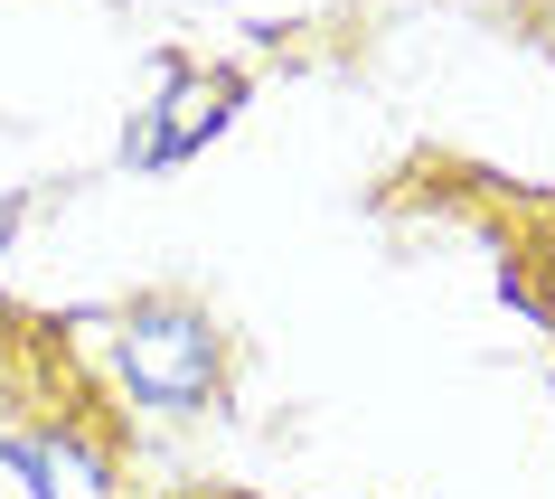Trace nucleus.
Masks as SVG:
<instances>
[{"mask_svg":"<svg viewBox=\"0 0 555 499\" xmlns=\"http://www.w3.org/2000/svg\"><path fill=\"white\" fill-rule=\"evenodd\" d=\"M0 481L20 499H114L104 452H94L86 434H66V424H20V434H0Z\"/></svg>","mask_w":555,"mask_h":499,"instance_id":"nucleus-2","label":"nucleus"},{"mask_svg":"<svg viewBox=\"0 0 555 499\" xmlns=\"http://www.w3.org/2000/svg\"><path fill=\"white\" fill-rule=\"evenodd\" d=\"M227 94H235L227 76H170V114H160L142 142H132V170H170V161H189V151L217 132Z\"/></svg>","mask_w":555,"mask_h":499,"instance_id":"nucleus-3","label":"nucleus"},{"mask_svg":"<svg viewBox=\"0 0 555 499\" xmlns=\"http://www.w3.org/2000/svg\"><path fill=\"white\" fill-rule=\"evenodd\" d=\"M10 235H20V199H0V245H10Z\"/></svg>","mask_w":555,"mask_h":499,"instance_id":"nucleus-4","label":"nucleus"},{"mask_svg":"<svg viewBox=\"0 0 555 499\" xmlns=\"http://www.w3.org/2000/svg\"><path fill=\"white\" fill-rule=\"evenodd\" d=\"M114 349H122L132 396L160 406V414H198L207 396H217V330H207L198 311H179V302H142V311L114 330Z\"/></svg>","mask_w":555,"mask_h":499,"instance_id":"nucleus-1","label":"nucleus"}]
</instances>
